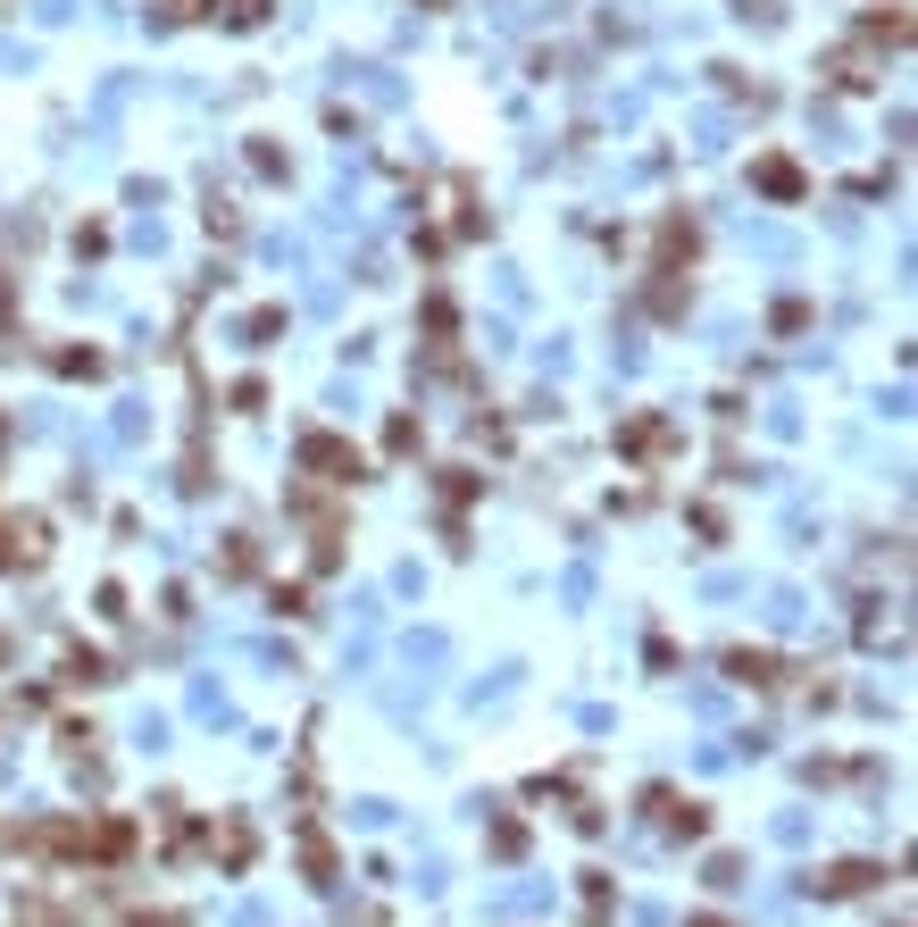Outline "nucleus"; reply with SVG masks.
Masks as SVG:
<instances>
[{
    "label": "nucleus",
    "mask_w": 918,
    "mask_h": 927,
    "mask_svg": "<svg viewBox=\"0 0 918 927\" xmlns=\"http://www.w3.org/2000/svg\"><path fill=\"white\" fill-rule=\"evenodd\" d=\"M300 460H309V468H326L335 485H342V476H359V452H351V443H335V435H309V443H300Z\"/></svg>",
    "instance_id": "obj_1"
},
{
    "label": "nucleus",
    "mask_w": 918,
    "mask_h": 927,
    "mask_svg": "<svg viewBox=\"0 0 918 927\" xmlns=\"http://www.w3.org/2000/svg\"><path fill=\"white\" fill-rule=\"evenodd\" d=\"M760 185H769V192H777V201H793V192H802V176H793V168H785V159H769V168H760Z\"/></svg>",
    "instance_id": "obj_2"
},
{
    "label": "nucleus",
    "mask_w": 918,
    "mask_h": 927,
    "mask_svg": "<svg viewBox=\"0 0 918 927\" xmlns=\"http://www.w3.org/2000/svg\"><path fill=\"white\" fill-rule=\"evenodd\" d=\"M701 927H718V919H701Z\"/></svg>",
    "instance_id": "obj_3"
},
{
    "label": "nucleus",
    "mask_w": 918,
    "mask_h": 927,
    "mask_svg": "<svg viewBox=\"0 0 918 927\" xmlns=\"http://www.w3.org/2000/svg\"><path fill=\"white\" fill-rule=\"evenodd\" d=\"M434 9H443V0H434Z\"/></svg>",
    "instance_id": "obj_4"
}]
</instances>
